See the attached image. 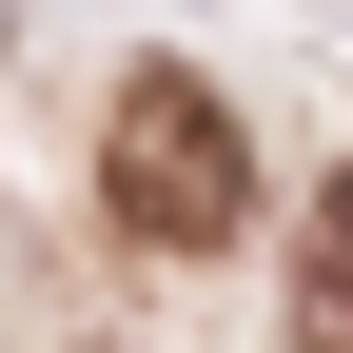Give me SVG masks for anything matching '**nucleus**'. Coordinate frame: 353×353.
Returning <instances> with one entry per match:
<instances>
[{
    "instance_id": "f03ea898",
    "label": "nucleus",
    "mask_w": 353,
    "mask_h": 353,
    "mask_svg": "<svg viewBox=\"0 0 353 353\" xmlns=\"http://www.w3.org/2000/svg\"><path fill=\"white\" fill-rule=\"evenodd\" d=\"M294 314H314V334H353V176L314 196V255H294Z\"/></svg>"
},
{
    "instance_id": "f257e3e1",
    "label": "nucleus",
    "mask_w": 353,
    "mask_h": 353,
    "mask_svg": "<svg viewBox=\"0 0 353 353\" xmlns=\"http://www.w3.org/2000/svg\"><path fill=\"white\" fill-rule=\"evenodd\" d=\"M99 216H118L138 255H236V216H255V138H236V99L138 79L118 138H99Z\"/></svg>"
}]
</instances>
